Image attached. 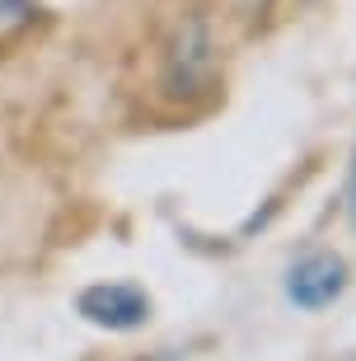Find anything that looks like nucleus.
Wrapping results in <instances>:
<instances>
[{
  "instance_id": "nucleus-4",
  "label": "nucleus",
  "mask_w": 356,
  "mask_h": 361,
  "mask_svg": "<svg viewBox=\"0 0 356 361\" xmlns=\"http://www.w3.org/2000/svg\"><path fill=\"white\" fill-rule=\"evenodd\" d=\"M347 216L356 226V155H352V174H347Z\"/></svg>"
},
{
  "instance_id": "nucleus-2",
  "label": "nucleus",
  "mask_w": 356,
  "mask_h": 361,
  "mask_svg": "<svg viewBox=\"0 0 356 361\" xmlns=\"http://www.w3.org/2000/svg\"><path fill=\"white\" fill-rule=\"evenodd\" d=\"M343 291H347V263L343 254H329V249L305 254L286 272V295H290V305H300V310H329Z\"/></svg>"
},
{
  "instance_id": "nucleus-1",
  "label": "nucleus",
  "mask_w": 356,
  "mask_h": 361,
  "mask_svg": "<svg viewBox=\"0 0 356 361\" xmlns=\"http://www.w3.org/2000/svg\"><path fill=\"white\" fill-rule=\"evenodd\" d=\"M75 310L108 334H132L150 319V295L136 281H94L75 300Z\"/></svg>"
},
{
  "instance_id": "nucleus-3",
  "label": "nucleus",
  "mask_w": 356,
  "mask_h": 361,
  "mask_svg": "<svg viewBox=\"0 0 356 361\" xmlns=\"http://www.w3.org/2000/svg\"><path fill=\"white\" fill-rule=\"evenodd\" d=\"M211 66H216L211 33H207L202 19H188V24L178 28V38H173V52H169V75H164L169 94H192L197 85H207Z\"/></svg>"
}]
</instances>
